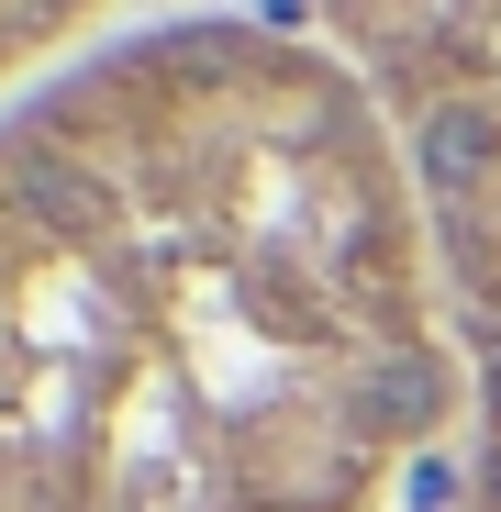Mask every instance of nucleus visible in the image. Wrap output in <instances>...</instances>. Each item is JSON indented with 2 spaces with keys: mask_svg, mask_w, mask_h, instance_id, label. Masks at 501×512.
<instances>
[{
  "mask_svg": "<svg viewBox=\"0 0 501 512\" xmlns=\"http://www.w3.org/2000/svg\"><path fill=\"white\" fill-rule=\"evenodd\" d=\"M301 12L390 112L435 223V279L468 357L446 512H501V0H301Z\"/></svg>",
  "mask_w": 501,
  "mask_h": 512,
  "instance_id": "f03ea898",
  "label": "nucleus"
},
{
  "mask_svg": "<svg viewBox=\"0 0 501 512\" xmlns=\"http://www.w3.org/2000/svg\"><path fill=\"white\" fill-rule=\"evenodd\" d=\"M101 23V0H0V101L34 90L45 67H67V45Z\"/></svg>",
  "mask_w": 501,
  "mask_h": 512,
  "instance_id": "7ed1b4c3",
  "label": "nucleus"
},
{
  "mask_svg": "<svg viewBox=\"0 0 501 512\" xmlns=\"http://www.w3.org/2000/svg\"><path fill=\"white\" fill-rule=\"evenodd\" d=\"M468 435L390 112L290 23H145L0 101V512H379Z\"/></svg>",
  "mask_w": 501,
  "mask_h": 512,
  "instance_id": "f257e3e1",
  "label": "nucleus"
}]
</instances>
